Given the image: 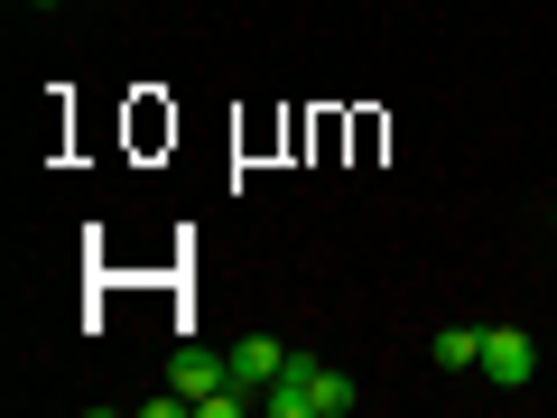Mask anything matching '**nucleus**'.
I'll return each instance as SVG.
<instances>
[{"label": "nucleus", "mask_w": 557, "mask_h": 418, "mask_svg": "<svg viewBox=\"0 0 557 418\" xmlns=\"http://www.w3.org/2000/svg\"><path fill=\"white\" fill-rule=\"evenodd\" d=\"M28 10H57V0H28Z\"/></svg>", "instance_id": "obj_6"}, {"label": "nucleus", "mask_w": 557, "mask_h": 418, "mask_svg": "<svg viewBox=\"0 0 557 418\" xmlns=\"http://www.w3.org/2000/svg\"><path fill=\"white\" fill-rule=\"evenodd\" d=\"M437 362H446V372H483V325H446V335H437Z\"/></svg>", "instance_id": "obj_5"}, {"label": "nucleus", "mask_w": 557, "mask_h": 418, "mask_svg": "<svg viewBox=\"0 0 557 418\" xmlns=\"http://www.w3.org/2000/svg\"><path fill=\"white\" fill-rule=\"evenodd\" d=\"M530 335H520V325H483V372L502 381V391H520V381H530Z\"/></svg>", "instance_id": "obj_3"}, {"label": "nucleus", "mask_w": 557, "mask_h": 418, "mask_svg": "<svg viewBox=\"0 0 557 418\" xmlns=\"http://www.w3.org/2000/svg\"><path fill=\"white\" fill-rule=\"evenodd\" d=\"M548 223H557V214H548Z\"/></svg>", "instance_id": "obj_7"}, {"label": "nucleus", "mask_w": 557, "mask_h": 418, "mask_svg": "<svg viewBox=\"0 0 557 418\" xmlns=\"http://www.w3.org/2000/svg\"><path fill=\"white\" fill-rule=\"evenodd\" d=\"M168 381H177L186 399H205V391H223L233 372H223V354H177V362H168Z\"/></svg>", "instance_id": "obj_4"}, {"label": "nucleus", "mask_w": 557, "mask_h": 418, "mask_svg": "<svg viewBox=\"0 0 557 418\" xmlns=\"http://www.w3.org/2000/svg\"><path fill=\"white\" fill-rule=\"evenodd\" d=\"M223 372H233V391H251V399H260V391H270L278 372H288V354H278L270 335H242L233 354H223Z\"/></svg>", "instance_id": "obj_2"}, {"label": "nucleus", "mask_w": 557, "mask_h": 418, "mask_svg": "<svg viewBox=\"0 0 557 418\" xmlns=\"http://www.w3.org/2000/svg\"><path fill=\"white\" fill-rule=\"evenodd\" d=\"M354 399H362V391H354L344 372H325V362H298V354H288V372L260 391V409H270V418H344Z\"/></svg>", "instance_id": "obj_1"}]
</instances>
